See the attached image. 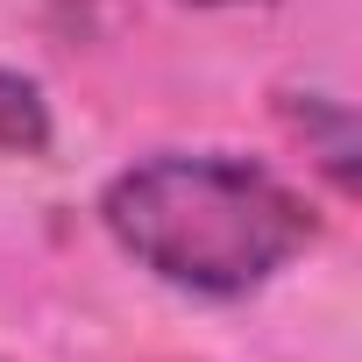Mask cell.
Returning <instances> with one entry per match:
<instances>
[{
    "instance_id": "obj_4",
    "label": "cell",
    "mask_w": 362,
    "mask_h": 362,
    "mask_svg": "<svg viewBox=\"0 0 362 362\" xmlns=\"http://www.w3.org/2000/svg\"><path fill=\"white\" fill-rule=\"evenodd\" d=\"M185 8H270V0H185Z\"/></svg>"
},
{
    "instance_id": "obj_3",
    "label": "cell",
    "mask_w": 362,
    "mask_h": 362,
    "mask_svg": "<svg viewBox=\"0 0 362 362\" xmlns=\"http://www.w3.org/2000/svg\"><path fill=\"white\" fill-rule=\"evenodd\" d=\"M0 149L8 156H43L50 149V100L22 71H0Z\"/></svg>"
},
{
    "instance_id": "obj_1",
    "label": "cell",
    "mask_w": 362,
    "mask_h": 362,
    "mask_svg": "<svg viewBox=\"0 0 362 362\" xmlns=\"http://www.w3.org/2000/svg\"><path fill=\"white\" fill-rule=\"evenodd\" d=\"M107 235L170 291L249 298L320 242V214L277 170L228 149H163L100 192Z\"/></svg>"
},
{
    "instance_id": "obj_2",
    "label": "cell",
    "mask_w": 362,
    "mask_h": 362,
    "mask_svg": "<svg viewBox=\"0 0 362 362\" xmlns=\"http://www.w3.org/2000/svg\"><path fill=\"white\" fill-rule=\"evenodd\" d=\"M284 114L305 128V142H320L327 177H334L341 192H355V121H348V107H341V100H327V93H291V100H284Z\"/></svg>"
}]
</instances>
